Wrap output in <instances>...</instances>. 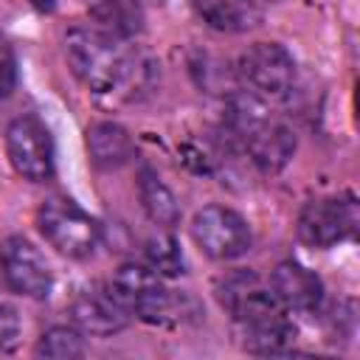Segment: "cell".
I'll use <instances>...</instances> for the list:
<instances>
[{"label": "cell", "mask_w": 360, "mask_h": 360, "mask_svg": "<svg viewBox=\"0 0 360 360\" xmlns=\"http://www.w3.org/2000/svg\"><path fill=\"white\" fill-rule=\"evenodd\" d=\"M0 273L6 284L34 301H42L53 290V270L39 248L25 236H8L0 245Z\"/></svg>", "instance_id": "10"}, {"label": "cell", "mask_w": 360, "mask_h": 360, "mask_svg": "<svg viewBox=\"0 0 360 360\" xmlns=\"http://www.w3.org/2000/svg\"><path fill=\"white\" fill-rule=\"evenodd\" d=\"M87 155L98 169H121L135 158V143L121 124L96 121L87 127Z\"/></svg>", "instance_id": "14"}, {"label": "cell", "mask_w": 360, "mask_h": 360, "mask_svg": "<svg viewBox=\"0 0 360 360\" xmlns=\"http://www.w3.org/2000/svg\"><path fill=\"white\" fill-rule=\"evenodd\" d=\"M191 239L214 262H233L253 248V231L228 205H205L191 219Z\"/></svg>", "instance_id": "8"}, {"label": "cell", "mask_w": 360, "mask_h": 360, "mask_svg": "<svg viewBox=\"0 0 360 360\" xmlns=\"http://www.w3.org/2000/svg\"><path fill=\"white\" fill-rule=\"evenodd\" d=\"M37 228L42 239L68 259H87L101 242V225L70 197H48L37 208Z\"/></svg>", "instance_id": "4"}, {"label": "cell", "mask_w": 360, "mask_h": 360, "mask_svg": "<svg viewBox=\"0 0 360 360\" xmlns=\"http://www.w3.org/2000/svg\"><path fill=\"white\" fill-rule=\"evenodd\" d=\"M65 56L76 79L107 104H132L152 93L158 62L101 28L73 25L65 34Z\"/></svg>", "instance_id": "1"}, {"label": "cell", "mask_w": 360, "mask_h": 360, "mask_svg": "<svg viewBox=\"0 0 360 360\" xmlns=\"http://www.w3.org/2000/svg\"><path fill=\"white\" fill-rule=\"evenodd\" d=\"M219 307L242 326L245 346L256 354H281L295 338L287 307L250 270H233L214 287Z\"/></svg>", "instance_id": "2"}, {"label": "cell", "mask_w": 360, "mask_h": 360, "mask_svg": "<svg viewBox=\"0 0 360 360\" xmlns=\"http://www.w3.org/2000/svg\"><path fill=\"white\" fill-rule=\"evenodd\" d=\"M197 17L219 34H242L262 22L259 0H191Z\"/></svg>", "instance_id": "13"}, {"label": "cell", "mask_w": 360, "mask_h": 360, "mask_svg": "<svg viewBox=\"0 0 360 360\" xmlns=\"http://www.w3.org/2000/svg\"><path fill=\"white\" fill-rule=\"evenodd\" d=\"M236 73L253 96L284 101L295 87V59L281 42H253L236 62Z\"/></svg>", "instance_id": "6"}, {"label": "cell", "mask_w": 360, "mask_h": 360, "mask_svg": "<svg viewBox=\"0 0 360 360\" xmlns=\"http://www.w3.org/2000/svg\"><path fill=\"white\" fill-rule=\"evenodd\" d=\"M124 307L110 295V290H82L70 301V321L79 332L110 338L127 326Z\"/></svg>", "instance_id": "12"}, {"label": "cell", "mask_w": 360, "mask_h": 360, "mask_svg": "<svg viewBox=\"0 0 360 360\" xmlns=\"http://www.w3.org/2000/svg\"><path fill=\"white\" fill-rule=\"evenodd\" d=\"M20 315H17V309L11 307V304H6V301H0V352H8V349H14L17 346V340H20Z\"/></svg>", "instance_id": "20"}, {"label": "cell", "mask_w": 360, "mask_h": 360, "mask_svg": "<svg viewBox=\"0 0 360 360\" xmlns=\"http://www.w3.org/2000/svg\"><path fill=\"white\" fill-rule=\"evenodd\" d=\"M93 25L118 37V39H132L135 34L143 31V6L141 0H101L90 8Z\"/></svg>", "instance_id": "16"}, {"label": "cell", "mask_w": 360, "mask_h": 360, "mask_svg": "<svg viewBox=\"0 0 360 360\" xmlns=\"http://www.w3.org/2000/svg\"><path fill=\"white\" fill-rule=\"evenodd\" d=\"M259 3H281V0H259Z\"/></svg>", "instance_id": "22"}, {"label": "cell", "mask_w": 360, "mask_h": 360, "mask_svg": "<svg viewBox=\"0 0 360 360\" xmlns=\"http://www.w3.org/2000/svg\"><path fill=\"white\" fill-rule=\"evenodd\" d=\"M270 290L287 307V312H315L323 304V281L301 262H278L270 276Z\"/></svg>", "instance_id": "11"}, {"label": "cell", "mask_w": 360, "mask_h": 360, "mask_svg": "<svg viewBox=\"0 0 360 360\" xmlns=\"http://www.w3.org/2000/svg\"><path fill=\"white\" fill-rule=\"evenodd\" d=\"M225 129L264 174H278L295 155V132L273 115L270 101L253 96L248 87L228 96Z\"/></svg>", "instance_id": "3"}, {"label": "cell", "mask_w": 360, "mask_h": 360, "mask_svg": "<svg viewBox=\"0 0 360 360\" xmlns=\"http://www.w3.org/2000/svg\"><path fill=\"white\" fill-rule=\"evenodd\" d=\"M17 79H20V70H17L14 45H11L8 37L0 31V98H8V96L17 90Z\"/></svg>", "instance_id": "19"}, {"label": "cell", "mask_w": 360, "mask_h": 360, "mask_svg": "<svg viewBox=\"0 0 360 360\" xmlns=\"http://www.w3.org/2000/svg\"><path fill=\"white\" fill-rule=\"evenodd\" d=\"M37 11H53V6H56V0H28Z\"/></svg>", "instance_id": "21"}, {"label": "cell", "mask_w": 360, "mask_h": 360, "mask_svg": "<svg viewBox=\"0 0 360 360\" xmlns=\"http://www.w3.org/2000/svg\"><path fill=\"white\" fill-rule=\"evenodd\" d=\"M6 155L22 180L48 183L53 177L56 169L53 138L45 121L34 112H22L6 127Z\"/></svg>", "instance_id": "7"}, {"label": "cell", "mask_w": 360, "mask_h": 360, "mask_svg": "<svg viewBox=\"0 0 360 360\" xmlns=\"http://www.w3.org/2000/svg\"><path fill=\"white\" fill-rule=\"evenodd\" d=\"M107 290L124 307L127 315H135L146 323H163L174 309L172 292L166 290L160 273H155L149 264H138V262L121 264L112 273Z\"/></svg>", "instance_id": "5"}, {"label": "cell", "mask_w": 360, "mask_h": 360, "mask_svg": "<svg viewBox=\"0 0 360 360\" xmlns=\"http://www.w3.org/2000/svg\"><path fill=\"white\" fill-rule=\"evenodd\" d=\"M146 259H149V267L160 276L183 273V253L177 239L169 233V228H160L155 236L146 239Z\"/></svg>", "instance_id": "18"}, {"label": "cell", "mask_w": 360, "mask_h": 360, "mask_svg": "<svg viewBox=\"0 0 360 360\" xmlns=\"http://www.w3.org/2000/svg\"><path fill=\"white\" fill-rule=\"evenodd\" d=\"M357 202L354 197H318L309 200L298 214V239L309 248L326 250L357 233Z\"/></svg>", "instance_id": "9"}, {"label": "cell", "mask_w": 360, "mask_h": 360, "mask_svg": "<svg viewBox=\"0 0 360 360\" xmlns=\"http://www.w3.org/2000/svg\"><path fill=\"white\" fill-rule=\"evenodd\" d=\"M87 352L84 346V332H79L76 326H51L39 335L34 354L37 357H51V360H70V357H82Z\"/></svg>", "instance_id": "17"}, {"label": "cell", "mask_w": 360, "mask_h": 360, "mask_svg": "<svg viewBox=\"0 0 360 360\" xmlns=\"http://www.w3.org/2000/svg\"><path fill=\"white\" fill-rule=\"evenodd\" d=\"M138 200H141L143 214L158 228H174L180 222V202H177L174 191L149 166H143L138 172Z\"/></svg>", "instance_id": "15"}]
</instances>
